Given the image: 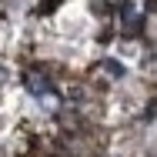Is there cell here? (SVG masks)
Masks as SVG:
<instances>
[{"label":"cell","mask_w":157,"mask_h":157,"mask_svg":"<svg viewBox=\"0 0 157 157\" xmlns=\"http://www.w3.org/2000/svg\"><path fill=\"white\" fill-rule=\"evenodd\" d=\"M24 87H27L33 97H47V94H54V80H50L44 70H27V74H24Z\"/></svg>","instance_id":"6da1fadb"},{"label":"cell","mask_w":157,"mask_h":157,"mask_svg":"<svg viewBox=\"0 0 157 157\" xmlns=\"http://www.w3.org/2000/svg\"><path fill=\"white\" fill-rule=\"evenodd\" d=\"M121 20H124L127 37H137V33H140V27H144V17L134 10V3H121Z\"/></svg>","instance_id":"7a4b0ae2"},{"label":"cell","mask_w":157,"mask_h":157,"mask_svg":"<svg viewBox=\"0 0 157 157\" xmlns=\"http://www.w3.org/2000/svg\"><path fill=\"white\" fill-rule=\"evenodd\" d=\"M104 70H107L110 77H124V67H121L117 60H104Z\"/></svg>","instance_id":"3957f363"},{"label":"cell","mask_w":157,"mask_h":157,"mask_svg":"<svg viewBox=\"0 0 157 157\" xmlns=\"http://www.w3.org/2000/svg\"><path fill=\"white\" fill-rule=\"evenodd\" d=\"M57 3H60V0H44V3H40V13H47V10H54Z\"/></svg>","instance_id":"277c9868"},{"label":"cell","mask_w":157,"mask_h":157,"mask_svg":"<svg viewBox=\"0 0 157 157\" xmlns=\"http://www.w3.org/2000/svg\"><path fill=\"white\" fill-rule=\"evenodd\" d=\"M3 80H7V70H3V67H0V84H3Z\"/></svg>","instance_id":"5b68a950"},{"label":"cell","mask_w":157,"mask_h":157,"mask_svg":"<svg viewBox=\"0 0 157 157\" xmlns=\"http://www.w3.org/2000/svg\"><path fill=\"white\" fill-rule=\"evenodd\" d=\"M0 154H3V147H0Z\"/></svg>","instance_id":"8992f818"}]
</instances>
